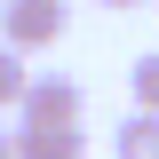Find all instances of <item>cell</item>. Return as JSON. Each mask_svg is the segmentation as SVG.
<instances>
[{
    "label": "cell",
    "mask_w": 159,
    "mask_h": 159,
    "mask_svg": "<svg viewBox=\"0 0 159 159\" xmlns=\"http://www.w3.org/2000/svg\"><path fill=\"white\" fill-rule=\"evenodd\" d=\"M64 32H72V0H0V48L32 56V48H56Z\"/></svg>",
    "instance_id": "1"
},
{
    "label": "cell",
    "mask_w": 159,
    "mask_h": 159,
    "mask_svg": "<svg viewBox=\"0 0 159 159\" xmlns=\"http://www.w3.org/2000/svg\"><path fill=\"white\" fill-rule=\"evenodd\" d=\"M80 111H88V96H80L72 72H32V96H24V127H80Z\"/></svg>",
    "instance_id": "2"
},
{
    "label": "cell",
    "mask_w": 159,
    "mask_h": 159,
    "mask_svg": "<svg viewBox=\"0 0 159 159\" xmlns=\"http://www.w3.org/2000/svg\"><path fill=\"white\" fill-rule=\"evenodd\" d=\"M80 151H88L80 127H24L16 119V159H80Z\"/></svg>",
    "instance_id": "3"
},
{
    "label": "cell",
    "mask_w": 159,
    "mask_h": 159,
    "mask_svg": "<svg viewBox=\"0 0 159 159\" xmlns=\"http://www.w3.org/2000/svg\"><path fill=\"white\" fill-rule=\"evenodd\" d=\"M111 151L119 159H159V111H127L111 127Z\"/></svg>",
    "instance_id": "4"
},
{
    "label": "cell",
    "mask_w": 159,
    "mask_h": 159,
    "mask_svg": "<svg viewBox=\"0 0 159 159\" xmlns=\"http://www.w3.org/2000/svg\"><path fill=\"white\" fill-rule=\"evenodd\" d=\"M24 96H32V64L16 48H0V111H24Z\"/></svg>",
    "instance_id": "5"
},
{
    "label": "cell",
    "mask_w": 159,
    "mask_h": 159,
    "mask_svg": "<svg viewBox=\"0 0 159 159\" xmlns=\"http://www.w3.org/2000/svg\"><path fill=\"white\" fill-rule=\"evenodd\" d=\"M127 88H135V111H159V48H143V56H135Z\"/></svg>",
    "instance_id": "6"
},
{
    "label": "cell",
    "mask_w": 159,
    "mask_h": 159,
    "mask_svg": "<svg viewBox=\"0 0 159 159\" xmlns=\"http://www.w3.org/2000/svg\"><path fill=\"white\" fill-rule=\"evenodd\" d=\"M0 159H16V127H8V135H0Z\"/></svg>",
    "instance_id": "7"
},
{
    "label": "cell",
    "mask_w": 159,
    "mask_h": 159,
    "mask_svg": "<svg viewBox=\"0 0 159 159\" xmlns=\"http://www.w3.org/2000/svg\"><path fill=\"white\" fill-rule=\"evenodd\" d=\"M96 8H143V0H96Z\"/></svg>",
    "instance_id": "8"
}]
</instances>
